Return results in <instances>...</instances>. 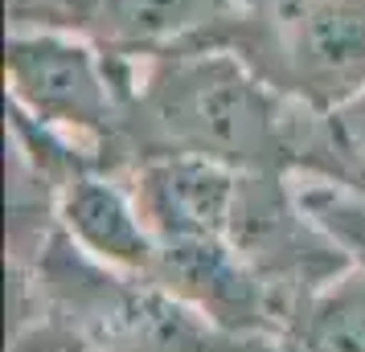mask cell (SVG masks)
<instances>
[{"mask_svg": "<svg viewBox=\"0 0 365 352\" xmlns=\"http://www.w3.org/2000/svg\"><path fill=\"white\" fill-rule=\"evenodd\" d=\"M58 230L86 262L123 279H152L160 242L152 234L135 188L99 168H78L53 188Z\"/></svg>", "mask_w": 365, "mask_h": 352, "instance_id": "5b68a950", "label": "cell"}, {"mask_svg": "<svg viewBox=\"0 0 365 352\" xmlns=\"http://www.w3.org/2000/svg\"><path fill=\"white\" fill-rule=\"evenodd\" d=\"M304 352H365V279L345 274L341 283L304 303Z\"/></svg>", "mask_w": 365, "mask_h": 352, "instance_id": "30bf717a", "label": "cell"}, {"mask_svg": "<svg viewBox=\"0 0 365 352\" xmlns=\"http://www.w3.org/2000/svg\"><path fill=\"white\" fill-rule=\"evenodd\" d=\"M132 188L160 246L217 242L230 234L242 172L197 156H148L135 164Z\"/></svg>", "mask_w": 365, "mask_h": 352, "instance_id": "8992f818", "label": "cell"}, {"mask_svg": "<svg viewBox=\"0 0 365 352\" xmlns=\"http://www.w3.org/2000/svg\"><path fill=\"white\" fill-rule=\"evenodd\" d=\"M296 99L267 82L234 50L132 58L123 144L148 156H197L242 176H292Z\"/></svg>", "mask_w": 365, "mask_h": 352, "instance_id": "6da1fadb", "label": "cell"}, {"mask_svg": "<svg viewBox=\"0 0 365 352\" xmlns=\"http://www.w3.org/2000/svg\"><path fill=\"white\" fill-rule=\"evenodd\" d=\"M226 242L275 307L283 299L312 303L353 270L345 246L304 205L292 176H242Z\"/></svg>", "mask_w": 365, "mask_h": 352, "instance_id": "277c9868", "label": "cell"}, {"mask_svg": "<svg viewBox=\"0 0 365 352\" xmlns=\"http://www.w3.org/2000/svg\"><path fill=\"white\" fill-rule=\"evenodd\" d=\"M132 58L107 53L95 37L58 25H9L4 86L9 111L58 135L86 164L123 144Z\"/></svg>", "mask_w": 365, "mask_h": 352, "instance_id": "7a4b0ae2", "label": "cell"}, {"mask_svg": "<svg viewBox=\"0 0 365 352\" xmlns=\"http://www.w3.org/2000/svg\"><path fill=\"white\" fill-rule=\"evenodd\" d=\"M238 13L242 0H62V25L119 58L205 46Z\"/></svg>", "mask_w": 365, "mask_h": 352, "instance_id": "52a82bcc", "label": "cell"}, {"mask_svg": "<svg viewBox=\"0 0 365 352\" xmlns=\"http://www.w3.org/2000/svg\"><path fill=\"white\" fill-rule=\"evenodd\" d=\"M205 46L234 50L287 99L332 111L365 90V0H267Z\"/></svg>", "mask_w": 365, "mask_h": 352, "instance_id": "3957f363", "label": "cell"}, {"mask_svg": "<svg viewBox=\"0 0 365 352\" xmlns=\"http://www.w3.org/2000/svg\"><path fill=\"white\" fill-rule=\"evenodd\" d=\"M148 283H156L168 299L189 307L193 316L210 319L217 328H234V332L267 328L279 316L267 287L247 270V262L234 254L226 238L160 246Z\"/></svg>", "mask_w": 365, "mask_h": 352, "instance_id": "ba28073f", "label": "cell"}, {"mask_svg": "<svg viewBox=\"0 0 365 352\" xmlns=\"http://www.w3.org/2000/svg\"><path fill=\"white\" fill-rule=\"evenodd\" d=\"M292 176L365 197V90L332 111L296 102Z\"/></svg>", "mask_w": 365, "mask_h": 352, "instance_id": "9c48e42d", "label": "cell"}]
</instances>
